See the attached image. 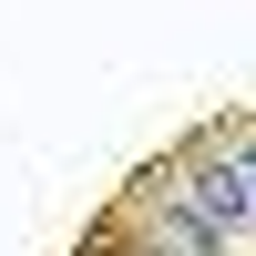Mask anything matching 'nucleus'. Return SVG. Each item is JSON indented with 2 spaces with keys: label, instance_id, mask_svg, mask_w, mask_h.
<instances>
[{
  "label": "nucleus",
  "instance_id": "obj_1",
  "mask_svg": "<svg viewBox=\"0 0 256 256\" xmlns=\"http://www.w3.org/2000/svg\"><path fill=\"white\" fill-rule=\"evenodd\" d=\"M246 226H256V144H226V154H205L195 174L164 195L154 246L164 256H216V246H236Z\"/></svg>",
  "mask_w": 256,
  "mask_h": 256
}]
</instances>
